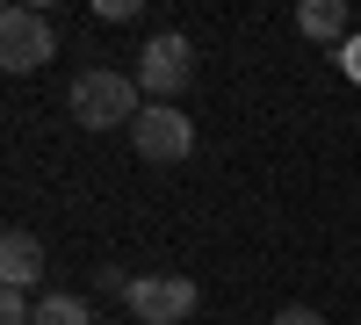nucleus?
Here are the masks:
<instances>
[{
	"label": "nucleus",
	"mask_w": 361,
	"mask_h": 325,
	"mask_svg": "<svg viewBox=\"0 0 361 325\" xmlns=\"http://www.w3.org/2000/svg\"><path fill=\"white\" fill-rule=\"evenodd\" d=\"M66 109H73V123H87V130H116V123H137V116H145V87H137V73L94 66V73H80L66 87Z\"/></svg>",
	"instance_id": "obj_1"
},
{
	"label": "nucleus",
	"mask_w": 361,
	"mask_h": 325,
	"mask_svg": "<svg viewBox=\"0 0 361 325\" xmlns=\"http://www.w3.org/2000/svg\"><path fill=\"white\" fill-rule=\"evenodd\" d=\"M58 51V22L44 8H0V66L8 73H37Z\"/></svg>",
	"instance_id": "obj_2"
},
{
	"label": "nucleus",
	"mask_w": 361,
	"mask_h": 325,
	"mask_svg": "<svg viewBox=\"0 0 361 325\" xmlns=\"http://www.w3.org/2000/svg\"><path fill=\"white\" fill-rule=\"evenodd\" d=\"M130 145H137V159L173 166V159H188V152H195V123H188L173 102H145V116L130 123Z\"/></svg>",
	"instance_id": "obj_3"
},
{
	"label": "nucleus",
	"mask_w": 361,
	"mask_h": 325,
	"mask_svg": "<svg viewBox=\"0 0 361 325\" xmlns=\"http://www.w3.org/2000/svg\"><path fill=\"white\" fill-rule=\"evenodd\" d=\"M188 80H195V44L173 37V29H159V37L137 51V87H145L152 102H173Z\"/></svg>",
	"instance_id": "obj_4"
},
{
	"label": "nucleus",
	"mask_w": 361,
	"mask_h": 325,
	"mask_svg": "<svg viewBox=\"0 0 361 325\" xmlns=\"http://www.w3.org/2000/svg\"><path fill=\"white\" fill-rule=\"evenodd\" d=\"M195 297H202V289H195L188 275H137L123 304H130L137 325H180V318L195 311Z\"/></svg>",
	"instance_id": "obj_5"
},
{
	"label": "nucleus",
	"mask_w": 361,
	"mask_h": 325,
	"mask_svg": "<svg viewBox=\"0 0 361 325\" xmlns=\"http://www.w3.org/2000/svg\"><path fill=\"white\" fill-rule=\"evenodd\" d=\"M37 282H44L37 231H8V239H0V289H37Z\"/></svg>",
	"instance_id": "obj_6"
},
{
	"label": "nucleus",
	"mask_w": 361,
	"mask_h": 325,
	"mask_svg": "<svg viewBox=\"0 0 361 325\" xmlns=\"http://www.w3.org/2000/svg\"><path fill=\"white\" fill-rule=\"evenodd\" d=\"M296 29L318 37V44H347L354 37L347 29V0H304V8H296Z\"/></svg>",
	"instance_id": "obj_7"
},
{
	"label": "nucleus",
	"mask_w": 361,
	"mask_h": 325,
	"mask_svg": "<svg viewBox=\"0 0 361 325\" xmlns=\"http://www.w3.org/2000/svg\"><path fill=\"white\" fill-rule=\"evenodd\" d=\"M37 325H94V311H87V297H73V289H44Z\"/></svg>",
	"instance_id": "obj_8"
},
{
	"label": "nucleus",
	"mask_w": 361,
	"mask_h": 325,
	"mask_svg": "<svg viewBox=\"0 0 361 325\" xmlns=\"http://www.w3.org/2000/svg\"><path fill=\"white\" fill-rule=\"evenodd\" d=\"M340 73H347V80H354V87H361V29H354V37H347V44H340Z\"/></svg>",
	"instance_id": "obj_9"
},
{
	"label": "nucleus",
	"mask_w": 361,
	"mask_h": 325,
	"mask_svg": "<svg viewBox=\"0 0 361 325\" xmlns=\"http://www.w3.org/2000/svg\"><path fill=\"white\" fill-rule=\"evenodd\" d=\"M275 325H325V318H318L311 304H282V311H275Z\"/></svg>",
	"instance_id": "obj_10"
},
{
	"label": "nucleus",
	"mask_w": 361,
	"mask_h": 325,
	"mask_svg": "<svg viewBox=\"0 0 361 325\" xmlns=\"http://www.w3.org/2000/svg\"><path fill=\"white\" fill-rule=\"evenodd\" d=\"M102 297H130V275L123 268H102Z\"/></svg>",
	"instance_id": "obj_11"
}]
</instances>
